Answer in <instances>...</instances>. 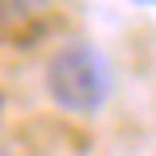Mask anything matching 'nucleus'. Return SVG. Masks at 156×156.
I'll list each match as a JSON object with an SVG mask.
<instances>
[{
  "instance_id": "f257e3e1",
  "label": "nucleus",
  "mask_w": 156,
  "mask_h": 156,
  "mask_svg": "<svg viewBox=\"0 0 156 156\" xmlns=\"http://www.w3.org/2000/svg\"><path fill=\"white\" fill-rule=\"evenodd\" d=\"M111 62L90 45V41H70L62 45L45 66V90L54 107L66 115H94L111 99Z\"/></svg>"
},
{
  "instance_id": "f03ea898",
  "label": "nucleus",
  "mask_w": 156,
  "mask_h": 156,
  "mask_svg": "<svg viewBox=\"0 0 156 156\" xmlns=\"http://www.w3.org/2000/svg\"><path fill=\"white\" fill-rule=\"evenodd\" d=\"M49 8H54V0H0V25L12 37H21V33H33L45 21Z\"/></svg>"
},
{
  "instance_id": "7ed1b4c3",
  "label": "nucleus",
  "mask_w": 156,
  "mask_h": 156,
  "mask_svg": "<svg viewBox=\"0 0 156 156\" xmlns=\"http://www.w3.org/2000/svg\"><path fill=\"white\" fill-rule=\"evenodd\" d=\"M0 156H16V152H12V148H4V144H0Z\"/></svg>"
},
{
  "instance_id": "20e7f679",
  "label": "nucleus",
  "mask_w": 156,
  "mask_h": 156,
  "mask_svg": "<svg viewBox=\"0 0 156 156\" xmlns=\"http://www.w3.org/2000/svg\"><path fill=\"white\" fill-rule=\"evenodd\" d=\"M144 4H148V0H144Z\"/></svg>"
}]
</instances>
